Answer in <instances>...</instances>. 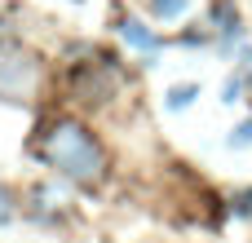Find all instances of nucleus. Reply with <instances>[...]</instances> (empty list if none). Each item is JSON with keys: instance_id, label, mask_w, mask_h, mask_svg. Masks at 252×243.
I'll return each instance as SVG.
<instances>
[{"instance_id": "1", "label": "nucleus", "mask_w": 252, "mask_h": 243, "mask_svg": "<svg viewBox=\"0 0 252 243\" xmlns=\"http://www.w3.org/2000/svg\"><path fill=\"white\" fill-rule=\"evenodd\" d=\"M35 155H40L49 168H58L62 177L80 182V186H93V182H102V173H106L102 146H97L93 133H89L84 124H75V120H53V124L40 133Z\"/></svg>"}, {"instance_id": "2", "label": "nucleus", "mask_w": 252, "mask_h": 243, "mask_svg": "<svg viewBox=\"0 0 252 243\" xmlns=\"http://www.w3.org/2000/svg\"><path fill=\"white\" fill-rule=\"evenodd\" d=\"M31 84H35V62L27 53H13L9 40H0V93L27 102L31 97Z\"/></svg>"}, {"instance_id": "3", "label": "nucleus", "mask_w": 252, "mask_h": 243, "mask_svg": "<svg viewBox=\"0 0 252 243\" xmlns=\"http://www.w3.org/2000/svg\"><path fill=\"white\" fill-rule=\"evenodd\" d=\"M111 89H115V66H106V62H97V66H75V71H71V93H75L80 102H89V106L106 102Z\"/></svg>"}, {"instance_id": "4", "label": "nucleus", "mask_w": 252, "mask_h": 243, "mask_svg": "<svg viewBox=\"0 0 252 243\" xmlns=\"http://www.w3.org/2000/svg\"><path fill=\"white\" fill-rule=\"evenodd\" d=\"M120 35H124L128 44H137V49H146V53H155V49H159V35H155L151 27H142V22H133V18H124V22H120Z\"/></svg>"}, {"instance_id": "5", "label": "nucleus", "mask_w": 252, "mask_h": 243, "mask_svg": "<svg viewBox=\"0 0 252 243\" xmlns=\"http://www.w3.org/2000/svg\"><path fill=\"white\" fill-rule=\"evenodd\" d=\"M213 18H221V35H239V13H235L230 0H221V4L213 9Z\"/></svg>"}, {"instance_id": "6", "label": "nucleus", "mask_w": 252, "mask_h": 243, "mask_svg": "<svg viewBox=\"0 0 252 243\" xmlns=\"http://www.w3.org/2000/svg\"><path fill=\"white\" fill-rule=\"evenodd\" d=\"M195 93H199L195 84H177V89L168 93V111H186V106L195 102Z\"/></svg>"}, {"instance_id": "7", "label": "nucleus", "mask_w": 252, "mask_h": 243, "mask_svg": "<svg viewBox=\"0 0 252 243\" xmlns=\"http://www.w3.org/2000/svg\"><path fill=\"white\" fill-rule=\"evenodd\" d=\"M151 9H155L159 18H177V13L186 9V0H151Z\"/></svg>"}, {"instance_id": "8", "label": "nucleus", "mask_w": 252, "mask_h": 243, "mask_svg": "<svg viewBox=\"0 0 252 243\" xmlns=\"http://www.w3.org/2000/svg\"><path fill=\"white\" fill-rule=\"evenodd\" d=\"M248 142H252V120H244V124L230 133V146H248Z\"/></svg>"}, {"instance_id": "9", "label": "nucleus", "mask_w": 252, "mask_h": 243, "mask_svg": "<svg viewBox=\"0 0 252 243\" xmlns=\"http://www.w3.org/2000/svg\"><path fill=\"white\" fill-rule=\"evenodd\" d=\"M235 213H239V217H248V221H252V190H244V195L235 199Z\"/></svg>"}, {"instance_id": "10", "label": "nucleus", "mask_w": 252, "mask_h": 243, "mask_svg": "<svg viewBox=\"0 0 252 243\" xmlns=\"http://www.w3.org/2000/svg\"><path fill=\"white\" fill-rule=\"evenodd\" d=\"M9 213H13V208H9V190H4V186H0V226H4V221H9Z\"/></svg>"}, {"instance_id": "11", "label": "nucleus", "mask_w": 252, "mask_h": 243, "mask_svg": "<svg viewBox=\"0 0 252 243\" xmlns=\"http://www.w3.org/2000/svg\"><path fill=\"white\" fill-rule=\"evenodd\" d=\"M0 40H9V22L4 18H0Z\"/></svg>"}]
</instances>
